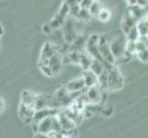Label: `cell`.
I'll list each match as a JSON object with an SVG mask.
<instances>
[{
	"mask_svg": "<svg viewBox=\"0 0 148 138\" xmlns=\"http://www.w3.org/2000/svg\"><path fill=\"white\" fill-rule=\"evenodd\" d=\"M64 21H65V19L61 17L60 15L56 14L53 19H51V20L48 22V24L51 27V29H52L53 30H55L61 28L62 26H64Z\"/></svg>",
	"mask_w": 148,
	"mask_h": 138,
	"instance_id": "obj_14",
	"label": "cell"
},
{
	"mask_svg": "<svg viewBox=\"0 0 148 138\" xmlns=\"http://www.w3.org/2000/svg\"><path fill=\"white\" fill-rule=\"evenodd\" d=\"M88 9H89V12L91 13V15H92V17H98L99 13L102 9V6L99 0H94Z\"/></svg>",
	"mask_w": 148,
	"mask_h": 138,
	"instance_id": "obj_18",
	"label": "cell"
},
{
	"mask_svg": "<svg viewBox=\"0 0 148 138\" xmlns=\"http://www.w3.org/2000/svg\"><path fill=\"white\" fill-rule=\"evenodd\" d=\"M136 55L140 61H142V62H144V63H147L148 62V48L144 51H141L139 53H137Z\"/></svg>",
	"mask_w": 148,
	"mask_h": 138,
	"instance_id": "obj_21",
	"label": "cell"
},
{
	"mask_svg": "<svg viewBox=\"0 0 148 138\" xmlns=\"http://www.w3.org/2000/svg\"><path fill=\"white\" fill-rule=\"evenodd\" d=\"M42 30H43V32L46 33V34H51L52 33V32H53V30L51 29V27L49 26V24H44L43 27H42Z\"/></svg>",
	"mask_w": 148,
	"mask_h": 138,
	"instance_id": "obj_24",
	"label": "cell"
},
{
	"mask_svg": "<svg viewBox=\"0 0 148 138\" xmlns=\"http://www.w3.org/2000/svg\"><path fill=\"white\" fill-rule=\"evenodd\" d=\"M136 24H137V20L132 17L129 13L128 10H127V12L125 13L121 22V29L122 30V32L124 33V35H126L130 32V30L132 27H134Z\"/></svg>",
	"mask_w": 148,
	"mask_h": 138,
	"instance_id": "obj_6",
	"label": "cell"
},
{
	"mask_svg": "<svg viewBox=\"0 0 148 138\" xmlns=\"http://www.w3.org/2000/svg\"><path fill=\"white\" fill-rule=\"evenodd\" d=\"M94 60V57L86 50H82L80 52V61L79 65L82 66L84 70L89 69L91 64Z\"/></svg>",
	"mask_w": 148,
	"mask_h": 138,
	"instance_id": "obj_11",
	"label": "cell"
},
{
	"mask_svg": "<svg viewBox=\"0 0 148 138\" xmlns=\"http://www.w3.org/2000/svg\"><path fill=\"white\" fill-rule=\"evenodd\" d=\"M64 2L67 3L70 7H73V6H75V5H77L78 4L76 0H64Z\"/></svg>",
	"mask_w": 148,
	"mask_h": 138,
	"instance_id": "obj_26",
	"label": "cell"
},
{
	"mask_svg": "<svg viewBox=\"0 0 148 138\" xmlns=\"http://www.w3.org/2000/svg\"><path fill=\"white\" fill-rule=\"evenodd\" d=\"M90 69L99 76L106 69L105 64L103 63V61H101V60H99L98 58H94L92 64H91Z\"/></svg>",
	"mask_w": 148,
	"mask_h": 138,
	"instance_id": "obj_13",
	"label": "cell"
},
{
	"mask_svg": "<svg viewBox=\"0 0 148 138\" xmlns=\"http://www.w3.org/2000/svg\"><path fill=\"white\" fill-rule=\"evenodd\" d=\"M125 1L127 4H128L129 7H132V6L137 5V0H125Z\"/></svg>",
	"mask_w": 148,
	"mask_h": 138,
	"instance_id": "obj_27",
	"label": "cell"
},
{
	"mask_svg": "<svg viewBox=\"0 0 148 138\" xmlns=\"http://www.w3.org/2000/svg\"><path fill=\"white\" fill-rule=\"evenodd\" d=\"M70 13H71V7L67 3H65V2L63 1V3H62V5H61V7L59 8V11L57 12V14L66 19H67V17L70 15Z\"/></svg>",
	"mask_w": 148,
	"mask_h": 138,
	"instance_id": "obj_17",
	"label": "cell"
},
{
	"mask_svg": "<svg viewBox=\"0 0 148 138\" xmlns=\"http://www.w3.org/2000/svg\"><path fill=\"white\" fill-rule=\"evenodd\" d=\"M76 1H77V3H78V4H80L81 2H82V0H76Z\"/></svg>",
	"mask_w": 148,
	"mask_h": 138,
	"instance_id": "obj_29",
	"label": "cell"
},
{
	"mask_svg": "<svg viewBox=\"0 0 148 138\" xmlns=\"http://www.w3.org/2000/svg\"><path fill=\"white\" fill-rule=\"evenodd\" d=\"M91 17H92V15H91V13L89 12V9L83 8H80L77 16H76V18L82 22H88L91 19Z\"/></svg>",
	"mask_w": 148,
	"mask_h": 138,
	"instance_id": "obj_15",
	"label": "cell"
},
{
	"mask_svg": "<svg viewBox=\"0 0 148 138\" xmlns=\"http://www.w3.org/2000/svg\"><path fill=\"white\" fill-rule=\"evenodd\" d=\"M103 94L104 90L100 88L99 84L88 88V90L86 92V98L88 100V103L95 105L99 104L102 101V100H103Z\"/></svg>",
	"mask_w": 148,
	"mask_h": 138,
	"instance_id": "obj_2",
	"label": "cell"
},
{
	"mask_svg": "<svg viewBox=\"0 0 148 138\" xmlns=\"http://www.w3.org/2000/svg\"><path fill=\"white\" fill-rule=\"evenodd\" d=\"M39 67L40 69V71L47 76H53V70L52 67H51L50 65H39Z\"/></svg>",
	"mask_w": 148,
	"mask_h": 138,
	"instance_id": "obj_20",
	"label": "cell"
},
{
	"mask_svg": "<svg viewBox=\"0 0 148 138\" xmlns=\"http://www.w3.org/2000/svg\"><path fill=\"white\" fill-rule=\"evenodd\" d=\"M0 105H1V112H3L4 111H5V100H4V99H2L1 98V100H0Z\"/></svg>",
	"mask_w": 148,
	"mask_h": 138,
	"instance_id": "obj_28",
	"label": "cell"
},
{
	"mask_svg": "<svg viewBox=\"0 0 148 138\" xmlns=\"http://www.w3.org/2000/svg\"><path fill=\"white\" fill-rule=\"evenodd\" d=\"M60 51V48L57 45L53 44L52 43H46L42 46V52H40V59H50L52 56Z\"/></svg>",
	"mask_w": 148,
	"mask_h": 138,
	"instance_id": "obj_7",
	"label": "cell"
},
{
	"mask_svg": "<svg viewBox=\"0 0 148 138\" xmlns=\"http://www.w3.org/2000/svg\"><path fill=\"white\" fill-rule=\"evenodd\" d=\"M35 112H36L35 108L24 104L23 102H20V105L18 107V116L24 122L32 124Z\"/></svg>",
	"mask_w": 148,
	"mask_h": 138,
	"instance_id": "obj_3",
	"label": "cell"
},
{
	"mask_svg": "<svg viewBox=\"0 0 148 138\" xmlns=\"http://www.w3.org/2000/svg\"><path fill=\"white\" fill-rule=\"evenodd\" d=\"M97 18H98L99 20L101 22H108L109 20L110 19V18H111V12L108 8H102V9L100 10V12L99 13L98 17H97Z\"/></svg>",
	"mask_w": 148,
	"mask_h": 138,
	"instance_id": "obj_19",
	"label": "cell"
},
{
	"mask_svg": "<svg viewBox=\"0 0 148 138\" xmlns=\"http://www.w3.org/2000/svg\"><path fill=\"white\" fill-rule=\"evenodd\" d=\"M38 94H35L32 91L25 90L21 95V102L28 106H32L35 108V102H36Z\"/></svg>",
	"mask_w": 148,
	"mask_h": 138,
	"instance_id": "obj_12",
	"label": "cell"
},
{
	"mask_svg": "<svg viewBox=\"0 0 148 138\" xmlns=\"http://www.w3.org/2000/svg\"><path fill=\"white\" fill-rule=\"evenodd\" d=\"M55 115H50L45 117L44 119L40 121L39 122H35L37 124V132L43 133V134H48L49 132L53 130V121ZM36 132V133H37Z\"/></svg>",
	"mask_w": 148,
	"mask_h": 138,
	"instance_id": "obj_5",
	"label": "cell"
},
{
	"mask_svg": "<svg viewBox=\"0 0 148 138\" xmlns=\"http://www.w3.org/2000/svg\"><path fill=\"white\" fill-rule=\"evenodd\" d=\"M125 36H126V39L128 41H132V42H137V41L140 39L141 34H140L139 30H138V28H137V26L135 25L134 27H132L130 30V32L127 33Z\"/></svg>",
	"mask_w": 148,
	"mask_h": 138,
	"instance_id": "obj_16",
	"label": "cell"
},
{
	"mask_svg": "<svg viewBox=\"0 0 148 138\" xmlns=\"http://www.w3.org/2000/svg\"><path fill=\"white\" fill-rule=\"evenodd\" d=\"M62 65H63V63H59V64H56V65H53V66H51V67H52V70H53V76H56L59 75L61 70H62Z\"/></svg>",
	"mask_w": 148,
	"mask_h": 138,
	"instance_id": "obj_22",
	"label": "cell"
},
{
	"mask_svg": "<svg viewBox=\"0 0 148 138\" xmlns=\"http://www.w3.org/2000/svg\"><path fill=\"white\" fill-rule=\"evenodd\" d=\"M109 70V88L108 90H119L123 88V76L119 68L114 65Z\"/></svg>",
	"mask_w": 148,
	"mask_h": 138,
	"instance_id": "obj_1",
	"label": "cell"
},
{
	"mask_svg": "<svg viewBox=\"0 0 148 138\" xmlns=\"http://www.w3.org/2000/svg\"><path fill=\"white\" fill-rule=\"evenodd\" d=\"M83 78L86 88H90V87H93L99 84V76L95 72H93L90 68L84 70Z\"/></svg>",
	"mask_w": 148,
	"mask_h": 138,
	"instance_id": "obj_9",
	"label": "cell"
},
{
	"mask_svg": "<svg viewBox=\"0 0 148 138\" xmlns=\"http://www.w3.org/2000/svg\"><path fill=\"white\" fill-rule=\"evenodd\" d=\"M137 5H139L141 7H148V0H137Z\"/></svg>",
	"mask_w": 148,
	"mask_h": 138,
	"instance_id": "obj_25",
	"label": "cell"
},
{
	"mask_svg": "<svg viewBox=\"0 0 148 138\" xmlns=\"http://www.w3.org/2000/svg\"><path fill=\"white\" fill-rule=\"evenodd\" d=\"M58 117L61 122V126H62L63 131H66V132H70L75 129V121L71 118V117L68 116V114H66L65 112H63L62 114L58 113Z\"/></svg>",
	"mask_w": 148,
	"mask_h": 138,
	"instance_id": "obj_8",
	"label": "cell"
},
{
	"mask_svg": "<svg viewBox=\"0 0 148 138\" xmlns=\"http://www.w3.org/2000/svg\"><path fill=\"white\" fill-rule=\"evenodd\" d=\"M94 0H82V2H81L79 5H80V7L81 8H89L90 6H91V4L93 3Z\"/></svg>",
	"mask_w": 148,
	"mask_h": 138,
	"instance_id": "obj_23",
	"label": "cell"
},
{
	"mask_svg": "<svg viewBox=\"0 0 148 138\" xmlns=\"http://www.w3.org/2000/svg\"><path fill=\"white\" fill-rule=\"evenodd\" d=\"M65 87L67 88L69 92L81 91V90H83L85 88H86L83 76H82V78H78L71 80L70 82H68V84L66 85Z\"/></svg>",
	"mask_w": 148,
	"mask_h": 138,
	"instance_id": "obj_10",
	"label": "cell"
},
{
	"mask_svg": "<svg viewBox=\"0 0 148 138\" xmlns=\"http://www.w3.org/2000/svg\"><path fill=\"white\" fill-rule=\"evenodd\" d=\"M127 39H120L119 37L112 40V42L110 43L111 52L115 56V58L122 57V56L126 55V50H125V44H126Z\"/></svg>",
	"mask_w": 148,
	"mask_h": 138,
	"instance_id": "obj_4",
	"label": "cell"
}]
</instances>
